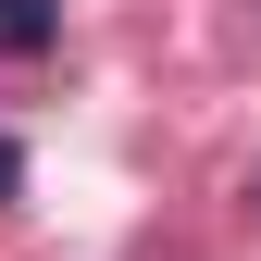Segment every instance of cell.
Here are the masks:
<instances>
[{"mask_svg":"<svg viewBox=\"0 0 261 261\" xmlns=\"http://www.w3.org/2000/svg\"><path fill=\"white\" fill-rule=\"evenodd\" d=\"M0 50H13V62H50L62 50V0H0Z\"/></svg>","mask_w":261,"mask_h":261,"instance_id":"1","label":"cell"},{"mask_svg":"<svg viewBox=\"0 0 261 261\" xmlns=\"http://www.w3.org/2000/svg\"><path fill=\"white\" fill-rule=\"evenodd\" d=\"M13 199H25V149L0 137V212H13Z\"/></svg>","mask_w":261,"mask_h":261,"instance_id":"2","label":"cell"},{"mask_svg":"<svg viewBox=\"0 0 261 261\" xmlns=\"http://www.w3.org/2000/svg\"><path fill=\"white\" fill-rule=\"evenodd\" d=\"M249 199H261V162H249Z\"/></svg>","mask_w":261,"mask_h":261,"instance_id":"3","label":"cell"}]
</instances>
